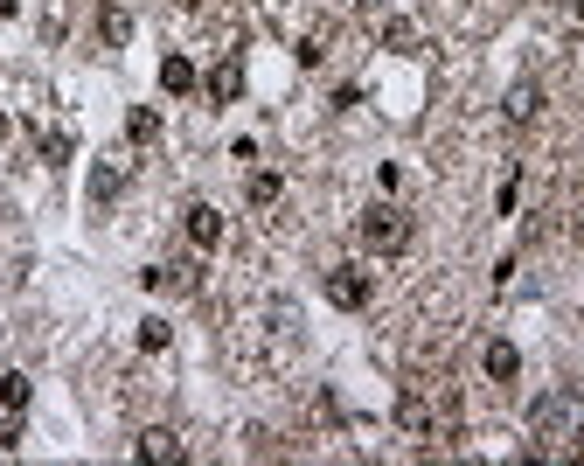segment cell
Masks as SVG:
<instances>
[{"label":"cell","instance_id":"6da1fadb","mask_svg":"<svg viewBox=\"0 0 584 466\" xmlns=\"http://www.w3.org/2000/svg\"><path fill=\"white\" fill-rule=\"evenodd\" d=\"M529 432L543 439V453H578V439H584V397H578V390H550V397H536Z\"/></svg>","mask_w":584,"mask_h":466},{"label":"cell","instance_id":"7a4b0ae2","mask_svg":"<svg viewBox=\"0 0 584 466\" xmlns=\"http://www.w3.org/2000/svg\"><path fill=\"white\" fill-rule=\"evenodd\" d=\"M397 425H404V432H411V439H445V432H452V397H445V390H404V397H397Z\"/></svg>","mask_w":584,"mask_h":466},{"label":"cell","instance_id":"3957f363","mask_svg":"<svg viewBox=\"0 0 584 466\" xmlns=\"http://www.w3.org/2000/svg\"><path fill=\"white\" fill-rule=\"evenodd\" d=\"M362 244H369V251H404V244H411V216L390 209V202L369 209V216H362Z\"/></svg>","mask_w":584,"mask_h":466},{"label":"cell","instance_id":"277c9868","mask_svg":"<svg viewBox=\"0 0 584 466\" xmlns=\"http://www.w3.org/2000/svg\"><path fill=\"white\" fill-rule=\"evenodd\" d=\"M369 293H376V286H369L362 265H334V272H327V300H334L341 313H362L369 307Z\"/></svg>","mask_w":584,"mask_h":466},{"label":"cell","instance_id":"5b68a950","mask_svg":"<svg viewBox=\"0 0 584 466\" xmlns=\"http://www.w3.org/2000/svg\"><path fill=\"white\" fill-rule=\"evenodd\" d=\"M209 98H216V105H237V98H244V56H223V63L209 70Z\"/></svg>","mask_w":584,"mask_h":466},{"label":"cell","instance_id":"8992f818","mask_svg":"<svg viewBox=\"0 0 584 466\" xmlns=\"http://www.w3.org/2000/svg\"><path fill=\"white\" fill-rule=\"evenodd\" d=\"M188 244H202V251L223 244V216H216L209 202H188Z\"/></svg>","mask_w":584,"mask_h":466},{"label":"cell","instance_id":"52a82bcc","mask_svg":"<svg viewBox=\"0 0 584 466\" xmlns=\"http://www.w3.org/2000/svg\"><path fill=\"white\" fill-rule=\"evenodd\" d=\"M480 369H487L494 383H515V376H522V355H515V341H487V355H480Z\"/></svg>","mask_w":584,"mask_h":466},{"label":"cell","instance_id":"ba28073f","mask_svg":"<svg viewBox=\"0 0 584 466\" xmlns=\"http://www.w3.org/2000/svg\"><path fill=\"white\" fill-rule=\"evenodd\" d=\"M140 460H181V439H174V432H167V425H153V432H140Z\"/></svg>","mask_w":584,"mask_h":466},{"label":"cell","instance_id":"9c48e42d","mask_svg":"<svg viewBox=\"0 0 584 466\" xmlns=\"http://www.w3.org/2000/svg\"><path fill=\"white\" fill-rule=\"evenodd\" d=\"M536 105H543V91H536V84H515L501 112H508V126H529V119H536Z\"/></svg>","mask_w":584,"mask_h":466},{"label":"cell","instance_id":"30bf717a","mask_svg":"<svg viewBox=\"0 0 584 466\" xmlns=\"http://www.w3.org/2000/svg\"><path fill=\"white\" fill-rule=\"evenodd\" d=\"M244 195H251V202H258V209H272V202H279V195H286V181H279V174H272V167H251V181H244Z\"/></svg>","mask_w":584,"mask_h":466},{"label":"cell","instance_id":"8fae6325","mask_svg":"<svg viewBox=\"0 0 584 466\" xmlns=\"http://www.w3.org/2000/svg\"><path fill=\"white\" fill-rule=\"evenodd\" d=\"M160 91H174V98L195 91V63H188V56H167V63H160Z\"/></svg>","mask_w":584,"mask_h":466},{"label":"cell","instance_id":"7c38bea8","mask_svg":"<svg viewBox=\"0 0 584 466\" xmlns=\"http://www.w3.org/2000/svg\"><path fill=\"white\" fill-rule=\"evenodd\" d=\"M146 286H153V293H188V286H195V272H188V265H153V272H146Z\"/></svg>","mask_w":584,"mask_h":466},{"label":"cell","instance_id":"4fadbf2b","mask_svg":"<svg viewBox=\"0 0 584 466\" xmlns=\"http://www.w3.org/2000/svg\"><path fill=\"white\" fill-rule=\"evenodd\" d=\"M126 133H133V140H160V112H153V105H133V112H126Z\"/></svg>","mask_w":584,"mask_h":466},{"label":"cell","instance_id":"5bb4252c","mask_svg":"<svg viewBox=\"0 0 584 466\" xmlns=\"http://www.w3.org/2000/svg\"><path fill=\"white\" fill-rule=\"evenodd\" d=\"M0 404H7V411H28V376H21V369L0 376Z\"/></svg>","mask_w":584,"mask_h":466},{"label":"cell","instance_id":"9a60e30c","mask_svg":"<svg viewBox=\"0 0 584 466\" xmlns=\"http://www.w3.org/2000/svg\"><path fill=\"white\" fill-rule=\"evenodd\" d=\"M167 341H174V327H167V320H140V348H146V355H160Z\"/></svg>","mask_w":584,"mask_h":466},{"label":"cell","instance_id":"2e32d148","mask_svg":"<svg viewBox=\"0 0 584 466\" xmlns=\"http://www.w3.org/2000/svg\"><path fill=\"white\" fill-rule=\"evenodd\" d=\"M119 188H126V174H119V167H98V174H91V195H98V202H112Z\"/></svg>","mask_w":584,"mask_h":466},{"label":"cell","instance_id":"e0dca14e","mask_svg":"<svg viewBox=\"0 0 584 466\" xmlns=\"http://www.w3.org/2000/svg\"><path fill=\"white\" fill-rule=\"evenodd\" d=\"M126 35H133V14L112 7V14H105V42H126Z\"/></svg>","mask_w":584,"mask_h":466},{"label":"cell","instance_id":"ac0fdd59","mask_svg":"<svg viewBox=\"0 0 584 466\" xmlns=\"http://www.w3.org/2000/svg\"><path fill=\"white\" fill-rule=\"evenodd\" d=\"M14 7H21V0H0V21H7V14H14Z\"/></svg>","mask_w":584,"mask_h":466},{"label":"cell","instance_id":"d6986e66","mask_svg":"<svg viewBox=\"0 0 584 466\" xmlns=\"http://www.w3.org/2000/svg\"><path fill=\"white\" fill-rule=\"evenodd\" d=\"M571 7H578V21H584V0H571Z\"/></svg>","mask_w":584,"mask_h":466}]
</instances>
